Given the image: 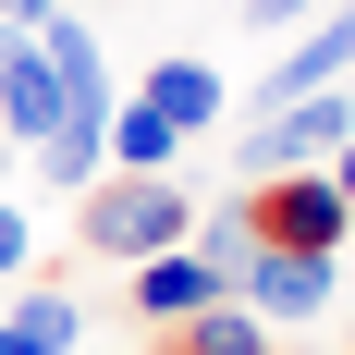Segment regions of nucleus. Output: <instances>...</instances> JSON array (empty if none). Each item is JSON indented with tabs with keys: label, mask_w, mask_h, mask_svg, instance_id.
<instances>
[{
	"label": "nucleus",
	"mask_w": 355,
	"mask_h": 355,
	"mask_svg": "<svg viewBox=\"0 0 355 355\" xmlns=\"http://www.w3.org/2000/svg\"><path fill=\"white\" fill-rule=\"evenodd\" d=\"M331 294H343V257H306V245H257L233 270V306H257L270 331H306Z\"/></svg>",
	"instance_id": "nucleus-3"
},
{
	"label": "nucleus",
	"mask_w": 355,
	"mask_h": 355,
	"mask_svg": "<svg viewBox=\"0 0 355 355\" xmlns=\"http://www.w3.org/2000/svg\"><path fill=\"white\" fill-rule=\"evenodd\" d=\"M0 355H49V343H25V331H12V319H0Z\"/></svg>",
	"instance_id": "nucleus-17"
},
{
	"label": "nucleus",
	"mask_w": 355,
	"mask_h": 355,
	"mask_svg": "<svg viewBox=\"0 0 355 355\" xmlns=\"http://www.w3.org/2000/svg\"><path fill=\"white\" fill-rule=\"evenodd\" d=\"M73 355H98V343H73Z\"/></svg>",
	"instance_id": "nucleus-20"
},
{
	"label": "nucleus",
	"mask_w": 355,
	"mask_h": 355,
	"mask_svg": "<svg viewBox=\"0 0 355 355\" xmlns=\"http://www.w3.org/2000/svg\"><path fill=\"white\" fill-rule=\"evenodd\" d=\"M355 73V0H331V12H306V25L282 37V62H270V86H257V110L306 98V86H343Z\"/></svg>",
	"instance_id": "nucleus-5"
},
{
	"label": "nucleus",
	"mask_w": 355,
	"mask_h": 355,
	"mask_svg": "<svg viewBox=\"0 0 355 355\" xmlns=\"http://www.w3.org/2000/svg\"><path fill=\"white\" fill-rule=\"evenodd\" d=\"M196 306H220V282L196 270V245H159V257H135V319H147V331L196 319Z\"/></svg>",
	"instance_id": "nucleus-6"
},
{
	"label": "nucleus",
	"mask_w": 355,
	"mask_h": 355,
	"mask_svg": "<svg viewBox=\"0 0 355 355\" xmlns=\"http://www.w3.org/2000/svg\"><path fill=\"white\" fill-rule=\"evenodd\" d=\"M282 343V331L257 319V306H233V294H220V306H196V319H172L159 331V355H270Z\"/></svg>",
	"instance_id": "nucleus-8"
},
{
	"label": "nucleus",
	"mask_w": 355,
	"mask_h": 355,
	"mask_svg": "<svg viewBox=\"0 0 355 355\" xmlns=\"http://www.w3.org/2000/svg\"><path fill=\"white\" fill-rule=\"evenodd\" d=\"M331 196H343V220H355V135L331 147Z\"/></svg>",
	"instance_id": "nucleus-15"
},
{
	"label": "nucleus",
	"mask_w": 355,
	"mask_h": 355,
	"mask_svg": "<svg viewBox=\"0 0 355 355\" xmlns=\"http://www.w3.org/2000/svg\"><path fill=\"white\" fill-rule=\"evenodd\" d=\"M184 245H196V270H209L220 294H233V270L257 257V209H245V196H220V209H196V233H184Z\"/></svg>",
	"instance_id": "nucleus-11"
},
{
	"label": "nucleus",
	"mask_w": 355,
	"mask_h": 355,
	"mask_svg": "<svg viewBox=\"0 0 355 355\" xmlns=\"http://www.w3.org/2000/svg\"><path fill=\"white\" fill-rule=\"evenodd\" d=\"M98 172H110V110H62V135L37 147V184H62V196H86Z\"/></svg>",
	"instance_id": "nucleus-9"
},
{
	"label": "nucleus",
	"mask_w": 355,
	"mask_h": 355,
	"mask_svg": "<svg viewBox=\"0 0 355 355\" xmlns=\"http://www.w3.org/2000/svg\"><path fill=\"white\" fill-rule=\"evenodd\" d=\"M135 98L159 110L184 147H196V135H220V73H209V62H147V86H135Z\"/></svg>",
	"instance_id": "nucleus-7"
},
{
	"label": "nucleus",
	"mask_w": 355,
	"mask_h": 355,
	"mask_svg": "<svg viewBox=\"0 0 355 355\" xmlns=\"http://www.w3.org/2000/svg\"><path fill=\"white\" fill-rule=\"evenodd\" d=\"M245 209H257V245H306V257H343V196H331V172H270L245 184Z\"/></svg>",
	"instance_id": "nucleus-4"
},
{
	"label": "nucleus",
	"mask_w": 355,
	"mask_h": 355,
	"mask_svg": "<svg viewBox=\"0 0 355 355\" xmlns=\"http://www.w3.org/2000/svg\"><path fill=\"white\" fill-rule=\"evenodd\" d=\"M49 12H62V0H0V25H25V37L49 25Z\"/></svg>",
	"instance_id": "nucleus-16"
},
{
	"label": "nucleus",
	"mask_w": 355,
	"mask_h": 355,
	"mask_svg": "<svg viewBox=\"0 0 355 355\" xmlns=\"http://www.w3.org/2000/svg\"><path fill=\"white\" fill-rule=\"evenodd\" d=\"M25 257H37V233H25V209L0 196V282H25Z\"/></svg>",
	"instance_id": "nucleus-13"
},
{
	"label": "nucleus",
	"mask_w": 355,
	"mask_h": 355,
	"mask_svg": "<svg viewBox=\"0 0 355 355\" xmlns=\"http://www.w3.org/2000/svg\"><path fill=\"white\" fill-rule=\"evenodd\" d=\"M184 233H196V196H184L172 172H98V184H86V209H73V245L110 257V270H135V257L184 245Z\"/></svg>",
	"instance_id": "nucleus-1"
},
{
	"label": "nucleus",
	"mask_w": 355,
	"mask_h": 355,
	"mask_svg": "<svg viewBox=\"0 0 355 355\" xmlns=\"http://www.w3.org/2000/svg\"><path fill=\"white\" fill-rule=\"evenodd\" d=\"M172 159H184V135H172L147 98H123V110H110V172H172Z\"/></svg>",
	"instance_id": "nucleus-12"
},
{
	"label": "nucleus",
	"mask_w": 355,
	"mask_h": 355,
	"mask_svg": "<svg viewBox=\"0 0 355 355\" xmlns=\"http://www.w3.org/2000/svg\"><path fill=\"white\" fill-rule=\"evenodd\" d=\"M343 98H355V73H343Z\"/></svg>",
	"instance_id": "nucleus-21"
},
{
	"label": "nucleus",
	"mask_w": 355,
	"mask_h": 355,
	"mask_svg": "<svg viewBox=\"0 0 355 355\" xmlns=\"http://www.w3.org/2000/svg\"><path fill=\"white\" fill-rule=\"evenodd\" d=\"M270 355H319V343H270Z\"/></svg>",
	"instance_id": "nucleus-18"
},
{
	"label": "nucleus",
	"mask_w": 355,
	"mask_h": 355,
	"mask_svg": "<svg viewBox=\"0 0 355 355\" xmlns=\"http://www.w3.org/2000/svg\"><path fill=\"white\" fill-rule=\"evenodd\" d=\"M343 135H355V98H343V86H306V98L257 110L245 135H233V159H245V184H270V172H331Z\"/></svg>",
	"instance_id": "nucleus-2"
},
{
	"label": "nucleus",
	"mask_w": 355,
	"mask_h": 355,
	"mask_svg": "<svg viewBox=\"0 0 355 355\" xmlns=\"http://www.w3.org/2000/svg\"><path fill=\"white\" fill-rule=\"evenodd\" d=\"M0 184H12V147H0Z\"/></svg>",
	"instance_id": "nucleus-19"
},
{
	"label": "nucleus",
	"mask_w": 355,
	"mask_h": 355,
	"mask_svg": "<svg viewBox=\"0 0 355 355\" xmlns=\"http://www.w3.org/2000/svg\"><path fill=\"white\" fill-rule=\"evenodd\" d=\"M306 12H331V0H245V25H257V37H294Z\"/></svg>",
	"instance_id": "nucleus-14"
},
{
	"label": "nucleus",
	"mask_w": 355,
	"mask_h": 355,
	"mask_svg": "<svg viewBox=\"0 0 355 355\" xmlns=\"http://www.w3.org/2000/svg\"><path fill=\"white\" fill-rule=\"evenodd\" d=\"M37 49H49V73H62V98H73V110H123V98H110V62H98V37L73 25V12H49V25H37Z\"/></svg>",
	"instance_id": "nucleus-10"
}]
</instances>
